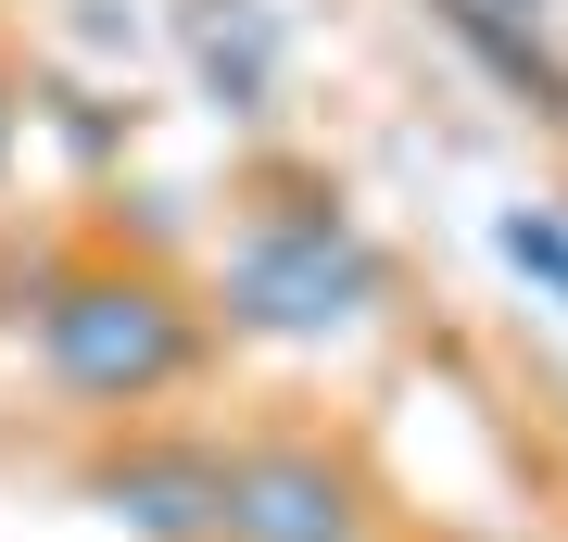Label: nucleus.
<instances>
[{
    "label": "nucleus",
    "mask_w": 568,
    "mask_h": 542,
    "mask_svg": "<svg viewBox=\"0 0 568 542\" xmlns=\"http://www.w3.org/2000/svg\"><path fill=\"white\" fill-rule=\"evenodd\" d=\"M190 366H203V316H190V290L152 278V265H63L39 290V379L63 403L126 417V403L178 391Z\"/></svg>",
    "instance_id": "1"
},
{
    "label": "nucleus",
    "mask_w": 568,
    "mask_h": 542,
    "mask_svg": "<svg viewBox=\"0 0 568 542\" xmlns=\"http://www.w3.org/2000/svg\"><path fill=\"white\" fill-rule=\"evenodd\" d=\"M227 328H253V341H342L392 303V265L366 253V227H342L328 202H291V215H265L227 241Z\"/></svg>",
    "instance_id": "2"
},
{
    "label": "nucleus",
    "mask_w": 568,
    "mask_h": 542,
    "mask_svg": "<svg viewBox=\"0 0 568 542\" xmlns=\"http://www.w3.org/2000/svg\"><path fill=\"white\" fill-rule=\"evenodd\" d=\"M215 542H379V504H366L354 454H328V442H241Z\"/></svg>",
    "instance_id": "3"
},
{
    "label": "nucleus",
    "mask_w": 568,
    "mask_h": 542,
    "mask_svg": "<svg viewBox=\"0 0 568 542\" xmlns=\"http://www.w3.org/2000/svg\"><path fill=\"white\" fill-rule=\"evenodd\" d=\"M89 504L140 542H215L227 530V454L215 442H114L89 467Z\"/></svg>",
    "instance_id": "4"
},
{
    "label": "nucleus",
    "mask_w": 568,
    "mask_h": 542,
    "mask_svg": "<svg viewBox=\"0 0 568 542\" xmlns=\"http://www.w3.org/2000/svg\"><path fill=\"white\" fill-rule=\"evenodd\" d=\"M443 25H455V39L480 51V63H493V76H506V89H518L544 126H568V63H556L544 39H530V25L506 13V0H443Z\"/></svg>",
    "instance_id": "5"
},
{
    "label": "nucleus",
    "mask_w": 568,
    "mask_h": 542,
    "mask_svg": "<svg viewBox=\"0 0 568 542\" xmlns=\"http://www.w3.org/2000/svg\"><path fill=\"white\" fill-rule=\"evenodd\" d=\"M493 253L568 303V202H506V215H493Z\"/></svg>",
    "instance_id": "6"
},
{
    "label": "nucleus",
    "mask_w": 568,
    "mask_h": 542,
    "mask_svg": "<svg viewBox=\"0 0 568 542\" xmlns=\"http://www.w3.org/2000/svg\"><path fill=\"white\" fill-rule=\"evenodd\" d=\"M203 76H215L227 101H253V89H265V25L241 13V0H227V25L203 13Z\"/></svg>",
    "instance_id": "7"
},
{
    "label": "nucleus",
    "mask_w": 568,
    "mask_h": 542,
    "mask_svg": "<svg viewBox=\"0 0 568 542\" xmlns=\"http://www.w3.org/2000/svg\"><path fill=\"white\" fill-rule=\"evenodd\" d=\"M13 140H26V101H13V76H0V177H13Z\"/></svg>",
    "instance_id": "8"
},
{
    "label": "nucleus",
    "mask_w": 568,
    "mask_h": 542,
    "mask_svg": "<svg viewBox=\"0 0 568 542\" xmlns=\"http://www.w3.org/2000/svg\"><path fill=\"white\" fill-rule=\"evenodd\" d=\"M467 542H493V530H467Z\"/></svg>",
    "instance_id": "9"
}]
</instances>
